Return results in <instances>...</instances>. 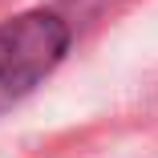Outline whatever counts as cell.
I'll return each mask as SVG.
<instances>
[{
	"label": "cell",
	"mask_w": 158,
	"mask_h": 158,
	"mask_svg": "<svg viewBox=\"0 0 158 158\" xmlns=\"http://www.w3.org/2000/svg\"><path fill=\"white\" fill-rule=\"evenodd\" d=\"M69 49V28L53 12H24L0 24V114L41 85Z\"/></svg>",
	"instance_id": "6da1fadb"
}]
</instances>
